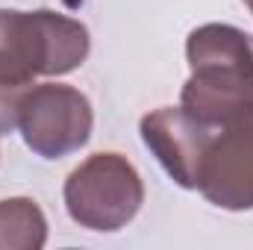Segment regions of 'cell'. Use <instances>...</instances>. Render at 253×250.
Listing matches in <instances>:
<instances>
[{"instance_id": "cell-4", "label": "cell", "mask_w": 253, "mask_h": 250, "mask_svg": "<svg viewBox=\"0 0 253 250\" xmlns=\"http://www.w3.org/2000/svg\"><path fill=\"white\" fill-rule=\"evenodd\" d=\"M91 103L74 85L36 83L15 103V129L42 159H62L77 153L91 138Z\"/></svg>"}, {"instance_id": "cell-2", "label": "cell", "mask_w": 253, "mask_h": 250, "mask_svg": "<svg viewBox=\"0 0 253 250\" xmlns=\"http://www.w3.org/2000/svg\"><path fill=\"white\" fill-rule=\"evenodd\" d=\"M191 77L180 106L200 124L221 129L253 115V39L230 24H203L186 42Z\"/></svg>"}, {"instance_id": "cell-5", "label": "cell", "mask_w": 253, "mask_h": 250, "mask_svg": "<svg viewBox=\"0 0 253 250\" xmlns=\"http://www.w3.org/2000/svg\"><path fill=\"white\" fill-rule=\"evenodd\" d=\"M197 191L221 209H253V115L212 132Z\"/></svg>"}, {"instance_id": "cell-8", "label": "cell", "mask_w": 253, "mask_h": 250, "mask_svg": "<svg viewBox=\"0 0 253 250\" xmlns=\"http://www.w3.org/2000/svg\"><path fill=\"white\" fill-rule=\"evenodd\" d=\"M3 132H9V121H6L3 112H0V135H3Z\"/></svg>"}, {"instance_id": "cell-7", "label": "cell", "mask_w": 253, "mask_h": 250, "mask_svg": "<svg viewBox=\"0 0 253 250\" xmlns=\"http://www.w3.org/2000/svg\"><path fill=\"white\" fill-rule=\"evenodd\" d=\"M47 242V221L36 200H0V250H36Z\"/></svg>"}, {"instance_id": "cell-6", "label": "cell", "mask_w": 253, "mask_h": 250, "mask_svg": "<svg viewBox=\"0 0 253 250\" xmlns=\"http://www.w3.org/2000/svg\"><path fill=\"white\" fill-rule=\"evenodd\" d=\"M212 126L191 118L183 106H162L141 118V138L147 150L183 188H197L200 162L212 141Z\"/></svg>"}, {"instance_id": "cell-3", "label": "cell", "mask_w": 253, "mask_h": 250, "mask_svg": "<svg viewBox=\"0 0 253 250\" xmlns=\"http://www.w3.org/2000/svg\"><path fill=\"white\" fill-rule=\"evenodd\" d=\"M62 194L68 215L94 233L126 227L144 203L141 177L121 153H91L68 174Z\"/></svg>"}, {"instance_id": "cell-9", "label": "cell", "mask_w": 253, "mask_h": 250, "mask_svg": "<svg viewBox=\"0 0 253 250\" xmlns=\"http://www.w3.org/2000/svg\"><path fill=\"white\" fill-rule=\"evenodd\" d=\"M245 3H248V9H251V12H253V0H245Z\"/></svg>"}, {"instance_id": "cell-1", "label": "cell", "mask_w": 253, "mask_h": 250, "mask_svg": "<svg viewBox=\"0 0 253 250\" xmlns=\"http://www.w3.org/2000/svg\"><path fill=\"white\" fill-rule=\"evenodd\" d=\"M85 24L50 12L0 9V112L15 129V103L39 77H62L85 62Z\"/></svg>"}]
</instances>
